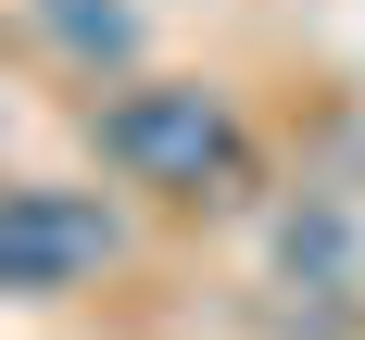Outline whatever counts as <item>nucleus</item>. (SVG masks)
I'll list each match as a JSON object with an SVG mask.
<instances>
[{"instance_id":"f257e3e1","label":"nucleus","mask_w":365,"mask_h":340,"mask_svg":"<svg viewBox=\"0 0 365 340\" xmlns=\"http://www.w3.org/2000/svg\"><path fill=\"white\" fill-rule=\"evenodd\" d=\"M101 151H113V177L202 202V189L240 177V113H227L202 76H164V88H126V101L101 113Z\"/></svg>"},{"instance_id":"f03ea898","label":"nucleus","mask_w":365,"mask_h":340,"mask_svg":"<svg viewBox=\"0 0 365 340\" xmlns=\"http://www.w3.org/2000/svg\"><path fill=\"white\" fill-rule=\"evenodd\" d=\"M113 264V215L88 189H0V290H63Z\"/></svg>"},{"instance_id":"7ed1b4c3","label":"nucleus","mask_w":365,"mask_h":340,"mask_svg":"<svg viewBox=\"0 0 365 340\" xmlns=\"http://www.w3.org/2000/svg\"><path fill=\"white\" fill-rule=\"evenodd\" d=\"M38 26L63 38L76 63H126V51H139V13H126V0H38Z\"/></svg>"}]
</instances>
